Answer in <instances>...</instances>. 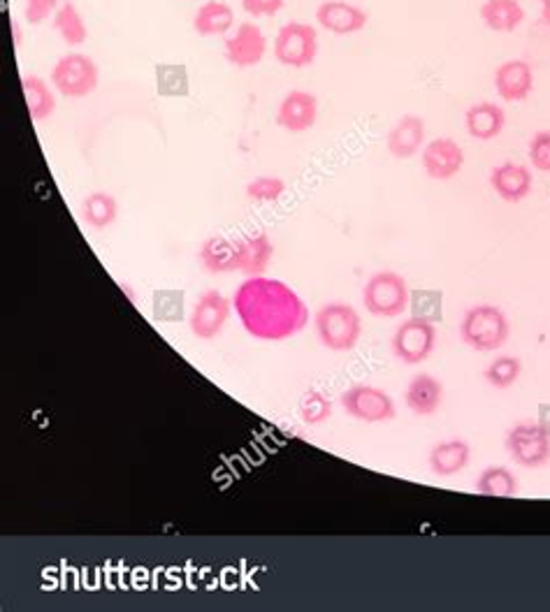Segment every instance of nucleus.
I'll return each mask as SVG.
<instances>
[{"mask_svg":"<svg viewBox=\"0 0 550 612\" xmlns=\"http://www.w3.org/2000/svg\"><path fill=\"white\" fill-rule=\"evenodd\" d=\"M223 57L235 67H253L267 57V38L253 22H242L223 40Z\"/></svg>","mask_w":550,"mask_h":612,"instance_id":"9b49d317","label":"nucleus"},{"mask_svg":"<svg viewBox=\"0 0 550 612\" xmlns=\"http://www.w3.org/2000/svg\"><path fill=\"white\" fill-rule=\"evenodd\" d=\"M153 319L161 323H177L184 319V292L163 290L153 292Z\"/></svg>","mask_w":550,"mask_h":612,"instance_id":"473e14b6","label":"nucleus"},{"mask_svg":"<svg viewBox=\"0 0 550 612\" xmlns=\"http://www.w3.org/2000/svg\"><path fill=\"white\" fill-rule=\"evenodd\" d=\"M507 126V112L495 102H476L465 112V128L478 142H490L500 137Z\"/></svg>","mask_w":550,"mask_h":612,"instance_id":"aec40b11","label":"nucleus"},{"mask_svg":"<svg viewBox=\"0 0 550 612\" xmlns=\"http://www.w3.org/2000/svg\"><path fill=\"white\" fill-rule=\"evenodd\" d=\"M537 423L550 434V404H541L539 407V415H537Z\"/></svg>","mask_w":550,"mask_h":612,"instance_id":"e433bc0d","label":"nucleus"},{"mask_svg":"<svg viewBox=\"0 0 550 612\" xmlns=\"http://www.w3.org/2000/svg\"><path fill=\"white\" fill-rule=\"evenodd\" d=\"M235 26V10L223 0H204L193 14V30L200 38H226Z\"/></svg>","mask_w":550,"mask_h":612,"instance_id":"4be33fe9","label":"nucleus"},{"mask_svg":"<svg viewBox=\"0 0 550 612\" xmlns=\"http://www.w3.org/2000/svg\"><path fill=\"white\" fill-rule=\"evenodd\" d=\"M527 159L537 172L550 174V130H537L529 139Z\"/></svg>","mask_w":550,"mask_h":612,"instance_id":"72a5a7b5","label":"nucleus"},{"mask_svg":"<svg viewBox=\"0 0 550 612\" xmlns=\"http://www.w3.org/2000/svg\"><path fill=\"white\" fill-rule=\"evenodd\" d=\"M22 91L30 121H45L57 112V89L40 75H24Z\"/></svg>","mask_w":550,"mask_h":612,"instance_id":"393cba45","label":"nucleus"},{"mask_svg":"<svg viewBox=\"0 0 550 612\" xmlns=\"http://www.w3.org/2000/svg\"><path fill=\"white\" fill-rule=\"evenodd\" d=\"M504 448L513 464L523 469H543L550 464V434L537 420L515 423L504 436Z\"/></svg>","mask_w":550,"mask_h":612,"instance_id":"6e6552de","label":"nucleus"},{"mask_svg":"<svg viewBox=\"0 0 550 612\" xmlns=\"http://www.w3.org/2000/svg\"><path fill=\"white\" fill-rule=\"evenodd\" d=\"M118 218V202L105 190H93L82 202V221L93 230H108Z\"/></svg>","mask_w":550,"mask_h":612,"instance_id":"bb28decb","label":"nucleus"},{"mask_svg":"<svg viewBox=\"0 0 550 612\" xmlns=\"http://www.w3.org/2000/svg\"><path fill=\"white\" fill-rule=\"evenodd\" d=\"M339 407L349 417L365 425H384L398 417L395 399L379 386L370 383H355L339 397Z\"/></svg>","mask_w":550,"mask_h":612,"instance_id":"423d86ee","label":"nucleus"},{"mask_svg":"<svg viewBox=\"0 0 550 612\" xmlns=\"http://www.w3.org/2000/svg\"><path fill=\"white\" fill-rule=\"evenodd\" d=\"M239 3H242V10L253 16V20H263V16L279 14L288 0H239Z\"/></svg>","mask_w":550,"mask_h":612,"instance_id":"c9c22d12","label":"nucleus"},{"mask_svg":"<svg viewBox=\"0 0 550 612\" xmlns=\"http://www.w3.org/2000/svg\"><path fill=\"white\" fill-rule=\"evenodd\" d=\"M472 462V446L465 439H443L433 446L427 454V466L439 478H453L462 474Z\"/></svg>","mask_w":550,"mask_h":612,"instance_id":"6ab92c4d","label":"nucleus"},{"mask_svg":"<svg viewBox=\"0 0 550 612\" xmlns=\"http://www.w3.org/2000/svg\"><path fill=\"white\" fill-rule=\"evenodd\" d=\"M49 82L63 98L82 100L98 89L100 67L91 57L73 51V54H65L54 63Z\"/></svg>","mask_w":550,"mask_h":612,"instance_id":"39448f33","label":"nucleus"},{"mask_svg":"<svg viewBox=\"0 0 550 612\" xmlns=\"http://www.w3.org/2000/svg\"><path fill=\"white\" fill-rule=\"evenodd\" d=\"M300 420L309 427H321L333 417V401L318 390H307L300 399Z\"/></svg>","mask_w":550,"mask_h":612,"instance_id":"7c9ffc66","label":"nucleus"},{"mask_svg":"<svg viewBox=\"0 0 550 612\" xmlns=\"http://www.w3.org/2000/svg\"><path fill=\"white\" fill-rule=\"evenodd\" d=\"M427 137L425 118L418 114H404L390 126L386 135V149L398 161H409L423 151Z\"/></svg>","mask_w":550,"mask_h":612,"instance_id":"dca6fc26","label":"nucleus"},{"mask_svg":"<svg viewBox=\"0 0 550 612\" xmlns=\"http://www.w3.org/2000/svg\"><path fill=\"white\" fill-rule=\"evenodd\" d=\"M411 316L429 321V323H441L443 321V292L423 288V290H411V302H409Z\"/></svg>","mask_w":550,"mask_h":612,"instance_id":"c756f323","label":"nucleus"},{"mask_svg":"<svg viewBox=\"0 0 550 612\" xmlns=\"http://www.w3.org/2000/svg\"><path fill=\"white\" fill-rule=\"evenodd\" d=\"M480 22L492 33H513L525 24V8L521 0H484L478 10Z\"/></svg>","mask_w":550,"mask_h":612,"instance_id":"b1692460","label":"nucleus"},{"mask_svg":"<svg viewBox=\"0 0 550 612\" xmlns=\"http://www.w3.org/2000/svg\"><path fill=\"white\" fill-rule=\"evenodd\" d=\"M316 24L333 35H355L367 28L370 14L347 0H323L316 8Z\"/></svg>","mask_w":550,"mask_h":612,"instance_id":"2eb2a0df","label":"nucleus"},{"mask_svg":"<svg viewBox=\"0 0 550 612\" xmlns=\"http://www.w3.org/2000/svg\"><path fill=\"white\" fill-rule=\"evenodd\" d=\"M237 241H230L228 237H208L198 249V262L200 267L208 274H230L237 272Z\"/></svg>","mask_w":550,"mask_h":612,"instance_id":"5701e85b","label":"nucleus"},{"mask_svg":"<svg viewBox=\"0 0 550 612\" xmlns=\"http://www.w3.org/2000/svg\"><path fill=\"white\" fill-rule=\"evenodd\" d=\"M490 186L504 202L518 204L532 193L535 177H532V170L527 165L507 161L490 172Z\"/></svg>","mask_w":550,"mask_h":612,"instance_id":"f3484780","label":"nucleus"},{"mask_svg":"<svg viewBox=\"0 0 550 612\" xmlns=\"http://www.w3.org/2000/svg\"><path fill=\"white\" fill-rule=\"evenodd\" d=\"M465 149L453 137H437L421 151L423 172L433 182H451L465 167Z\"/></svg>","mask_w":550,"mask_h":612,"instance_id":"f8f14e48","label":"nucleus"},{"mask_svg":"<svg viewBox=\"0 0 550 612\" xmlns=\"http://www.w3.org/2000/svg\"><path fill=\"white\" fill-rule=\"evenodd\" d=\"M460 341L476 353H497L511 337V321L497 304H474L458 327Z\"/></svg>","mask_w":550,"mask_h":612,"instance_id":"f03ea898","label":"nucleus"},{"mask_svg":"<svg viewBox=\"0 0 550 612\" xmlns=\"http://www.w3.org/2000/svg\"><path fill=\"white\" fill-rule=\"evenodd\" d=\"M233 307L239 325L258 341H286L298 337L309 323V307L296 288L282 278L247 276L235 288Z\"/></svg>","mask_w":550,"mask_h":612,"instance_id":"f257e3e1","label":"nucleus"},{"mask_svg":"<svg viewBox=\"0 0 550 612\" xmlns=\"http://www.w3.org/2000/svg\"><path fill=\"white\" fill-rule=\"evenodd\" d=\"M541 5V22L550 28V0H539Z\"/></svg>","mask_w":550,"mask_h":612,"instance_id":"4c0bfd02","label":"nucleus"},{"mask_svg":"<svg viewBox=\"0 0 550 612\" xmlns=\"http://www.w3.org/2000/svg\"><path fill=\"white\" fill-rule=\"evenodd\" d=\"M523 376V360L515 355H497L484 372V378L495 390H509Z\"/></svg>","mask_w":550,"mask_h":612,"instance_id":"c85d7f7f","label":"nucleus"},{"mask_svg":"<svg viewBox=\"0 0 550 612\" xmlns=\"http://www.w3.org/2000/svg\"><path fill=\"white\" fill-rule=\"evenodd\" d=\"M233 311H235L233 297H226L216 288L204 290L196 300L191 313H188V327H191V335L200 341L216 339L221 332L226 329Z\"/></svg>","mask_w":550,"mask_h":612,"instance_id":"9d476101","label":"nucleus"},{"mask_svg":"<svg viewBox=\"0 0 550 612\" xmlns=\"http://www.w3.org/2000/svg\"><path fill=\"white\" fill-rule=\"evenodd\" d=\"M476 492L495 499L515 497L518 495V476L509 466H488L476 478Z\"/></svg>","mask_w":550,"mask_h":612,"instance_id":"cd10ccee","label":"nucleus"},{"mask_svg":"<svg viewBox=\"0 0 550 612\" xmlns=\"http://www.w3.org/2000/svg\"><path fill=\"white\" fill-rule=\"evenodd\" d=\"M286 193V182L282 177H272V174H263L247 184V198L255 204H272L282 200Z\"/></svg>","mask_w":550,"mask_h":612,"instance_id":"2f4dec72","label":"nucleus"},{"mask_svg":"<svg viewBox=\"0 0 550 612\" xmlns=\"http://www.w3.org/2000/svg\"><path fill=\"white\" fill-rule=\"evenodd\" d=\"M63 0H24V20L30 26H40L54 16Z\"/></svg>","mask_w":550,"mask_h":612,"instance_id":"f704fd0d","label":"nucleus"},{"mask_svg":"<svg viewBox=\"0 0 550 612\" xmlns=\"http://www.w3.org/2000/svg\"><path fill=\"white\" fill-rule=\"evenodd\" d=\"M443 404V383L433 374H416L411 376L404 388V407L418 415L429 417L435 415Z\"/></svg>","mask_w":550,"mask_h":612,"instance_id":"a211bd4d","label":"nucleus"},{"mask_svg":"<svg viewBox=\"0 0 550 612\" xmlns=\"http://www.w3.org/2000/svg\"><path fill=\"white\" fill-rule=\"evenodd\" d=\"M318 57V33L312 24L288 22L274 38V59L286 67H309Z\"/></svg>","mask_w":550,"mask_h":612,"instance_id":"1a4fd4ad","label":"nucleus"},{"mask_svg":"<svg viewBox=\"0 0 550 612\" xmlns=\"http://www.w3.org/2000/svg\"><path fill=\"white\" fill-rule=\"evenodd\" d=\"M314 329L330 353H349L363 337V316L353 304L328 302L314 313Z\"/></svg>","mask_w":550,"mask_h":612,"instance_id":"7ed1b4c3","label":"nucleus"},{"mask_svg":"<svg viewBox=\"0 0 550 612\" xmlns=\"http://www.w3.org/2000/svg\"><path fill=\"white\" fill-rule=\"evenodd\" d=\"M411 288L400 272H374L363 286V307L374 319L392 321L409 311Z\"/></svg>","mask_w":550,"mask_h":612,"instance_id":"20e7f679","label":"nucleus"},{"mask_svg":"<svg viewBox=\"0 0 550 612\" xmlns=\"http://www.w3.org/2000/svg\"><path fill=\"white\" fill-rule=\"evenodd\" d=\"M318 121V98L312 91L293 89L286 93L277 108L274 124L290 135H302L312 130Z\"/></svg>","mask_w":550,"mask_h":612,"instance_id":"ddd939ff","label":"nucleus"},{"mask_svg":"<svg viewBox=\"0 0 550 612\" xmlns=\"http://www.w3.org/2000/svg\"><path fill=\"white\" fill-rule=\"evenodd\" d=\"M495 93L504 102H525L535 93V67L525 59L504 61L495 70Z\"/></svg>","mask_w":550,"mask_h":612,"instance_id":"4468645a","label":"nucleus"},{"mask_svg":"<svg viewBox=\"0 0 550 612\" xmlns=\"http://www.w3.org/2000/svg\"><path fill=\"white\" fill-rule=\"evenodd\" d=\"M237 272L242 276H263L274 258V243L267 233H255L237 241Z\"/></svg>","mask_w":550,"mask_h":612,"instance_id":"412c9836","label":"nucleus"},{"mask_svg":"<svg viewBox=\"0 0 550 612\" xmlns=\"http://www.w3.org/2000/svg\"><path fill=\"white\" fill-rule=\"evenodd\" d=\"M437 341H439L437 323L411 316V319L402 321L398 325V329H395L390 348H392V355L398 358L402 364L416 366L433 358Z\"/></svg>","mask_w":550,"mask_h":612,"instance_id":"0eeeda50","label":"nucleus"},{"mask_svg":"<svg viewBox=\"0 0 550 612\" xmlns=\"http://www.w3.org/2000/svg\"><path fill=\"white\" fill-rule=\"evenodd\" d=\"M51 26H54V30L61 35V40L67 47H79L89 40V26H86L82 10L73 0H63L54 16H51Z\"/></svg>","mask_w":550,"mask_h":612,"instance_id":"a878e982","label":"nucleus"}]
</instances>
